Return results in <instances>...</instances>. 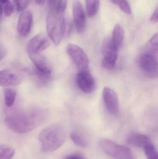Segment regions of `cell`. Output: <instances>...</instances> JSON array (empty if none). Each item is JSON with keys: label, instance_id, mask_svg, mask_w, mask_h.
Returning <instances> with one entry per match:
<instances>
[{"label": "cell", "instance_id": "cell-9", "mask_svg": "<svg viewBox=\"0 0 158 159\" xmlns=\"http://www.w3.org/2000/svg\"><path fill=\"white\" fill-rule=\"evenodd\" d=\"M75 81L79 89L83 92L91 93L95 89V80L88 71L79 72L76 75Z\"/></svg>", "mask_w": 158, "mask_h": 159}, {"label": "cell", "instance_id": "cell-19", "mask_svg": "<svg viewBox=\"0 0 158 159\" xmlns=\"http://www.w3.org/2000/svg\"><path fill=\"white\" fill-rule=\"evenodd\" d=\"M33 75L36 83L41 86H45L51 78V74L41 72L35 69L33 71Z\"/></svg>", "mask_w": 158, "mask_h": 159}, {"label": "cell", "instance_id": "cell-7", "mask_svg": "<svg viewBox=\"0 0 158 159\" xmlns=\"http://www.w3.org/2000/svg\"><path fill=\"white\" fill-rule=\"evenodd\" d=\"M73 22L77 32L82 33L85 30L86 18L82 5L79 0H75L72 5Z\"/></svg>", "mask_w": 158, "mask_h": 159}, {"label": "cell", "instance_id": "cell-4", "mask_svg": "<svg viewBox=\"0 0 158 159\" xmlns=\"http://www.w3.org/2000/svg\"><path fill=\"white\" fill-rule=\"evenodd\" d=\"M99 146L105 154L115 159H134L131 151L126 147L120 145L109 139H101Z\"/></svg>", "mask_w": 158, "mask_h": 159}, {"label": "cell", "instance_id": "cell-17", "mask_svg": "<svg viewBox=\"0 0 158 159\" xmlns=\"http://www.w3.org/2000/svg\"><path fill=\"white\" fill-rule=\"evenodd\" d=\"M146 54L152 56L158 61V32L155 34L147 43Z\"/></svg>", "mask_w": 158, "mask_h": 159}, {"label": "cell", "instance_id": "cell-11", "mask_svg": "<svg viewBox=\"0 0 158 159\" xmlns=\"http://www.w3.org/2000/svg\"><path fill=\"white\" fill-rule=\"evenodd\" d=\"M33 17L30 11H22L18 21L17 30L22 37H26L30 32L32 27Z\"/></svg>", "mask_w": 158, "mask_h": 159}, {"label": "cell", "instance_id": "cell-15", "mask_svg": "<svg viewBox=\"0 0 158 159\" xmlns=\"http://www.w3.org/2000/svg\"><path fill=\"white\" fill-rule=\"evenodd\" d=\"M117 51L118 49L112 44L111 38L109 37L105 38L102 46L104 59L116 62L117 58Z\"/></svg>", "mask_w": 158, "mask_h": 159}, {"label": "cell", "instance_id": "cell-34", "mask_svg": "<svg viewBox=\"0 0 158 159\" xmlns=\"http://www.w3.org/2000/svg\"><path fill=\"white\" fill-rule=\"evenodd\" d=\"M8 1H9V0H0V2H1V4H3L7 2Z\"/></svg>", "mask_w": 158, "mask_h": 159}, {"label": "cell", "instance_id": "cell-32", "mask_svg": "<svg viewBox=\"0 0 158 159\" xmlns=\"http://www.w3.org/2000/svg\"><path fill=\"white\" fill-rule=\"evenodd\" d=\"M64 159H86L83 156L79 154H72L66 157Z\"/></svg>", "mask_w": 158, "mask_h": 159}, {"label": "cell", "instance_id": "cell-14", "mask_svg": "<svg viewBox=\"0 0 158 159\" xmlns=\"http://www.w3.org/2000/svg\"><path fill=\"white\" fill-rule=\"evenodd\" d=\"M127 142L133 146L144 149L148 146L153 144L152 141L148 137L141 134H130L127 137Z\"/></svg>", "mask_w": 158, "mask_h": 159}, {"label": "cell", "instance_id": "cell-24", "mask_svg": "<svg viewBox=\"0 0 158 159\" xmlns=\"http://www.w3.org/2000/svg\"><path fill=\"white\" fill-rule=\"evenodd\" d=\"M1 14L2 13V11H3L6 16H10L12 15L14 12V7L13 4L10 1H8L3 4H1Z\"/></svg>", "mask_w": 158, "mask_h": 159}, {"label": "cell", "instance_id": "cell-16", "mask_svg": "<svg viewBox=\"0 0 158 159\" xmlns=\"http://www.w3.org/2000/svg\"><path fill=\"white\" fill-rule=\"evenodd\" d=\"M124 37V31L123 28L120 25L117 24L113 30L111 40L113 45L118 50L123 43Z\"/></svg>", "mask_w": 158, "mask_h": 159}, {"label": "cell", "instance_id": "cell-13", "mask_svg": "<svg viewBox=\"0 0 158 159\" xmlns=\"http://www.w3.org/2000/svg\"><path fill=\"white\" fill-rule=\"evenodd\" d=\"M30 59L35 66V70L41 72L51 74V65L46 57L41 53L28 55Z\"/></svg>", "mask_w": 158, "mask_h": 159}, {"label": "cell", "instance_id": "cell-1", "mask_svg": "<svg viewBox=\"0 0 158 159\" xmlns=\"http://www.w3.org/2000/svg\"><path fill=\"white\" fill-rule=\"evenodd\" d=\"M45 118V112L43 110L34 108L8 115L5 119V124L10 130L24 134L34 129L43 122Z\"/></svg>", "mask_w": 158, "mask_h": 159}, {"label": "cell", "instance_id": "cell-10", "mask_svg": "<svg viewBox=\"0 0 158 159\" xmlns=\"http://www.w3.org/2000/svg\"><path fill=\"white\" fill-rule=\"evenodd\" d=\"M103 97L106 108L109 112L113 115L118 114L119 111V101L116 92L108 87L104 88Z\"/></svg>", "mask_w": 158, "mask_h": 159}, {"label": "cell", "instance_id": "cell-21", "mask_svg": "<svg viewBox=\"0 0 158 159\" xmlns=\"http://www.w3.org/2000/svg\"><path fill=\"white\" fill-rule=\"evenodd\" d=\"M15 154V149L12 147L7 145H1L0 146V159H11Z\"/></svg>", "mask_w": 158, "mask_h": 159}, {"label": "cell", "instance_id": "cell-3", "mask_svg": "<svg viewBox=\"0 0 158 159\" xmlns=\"http://www.w3.org/2000/svg\"><path fill=\"white\" fill-rule=\"evenodd\" d=\"M66 20L64 15L50 12L46 19L47 35L56 46L60 44L66 34Z\"/></svg>", "mask_w": 158, "mask_h": 159}, {"label": "cell", "instance_id": "cell-8", "mask_svg": "<svg viewBox=\"0 0 158 159\" xmlns=\"http://www.w3.org/2000/svg\"><path fill=\"white\" fill-rule=\"evenodd\" d=\"M48 37L43 34H40L32 37L27 45V52L28 55L41 53L50 46Z\"/></svg>", "mask_w": 158, "mask_h": 159}, {"label": "cell", "instance_id": "cell-26", "mask_svg": "<svg viewBox=\"0 0 158 159\" xmlns=\"http://www.w3.org/2000/svg\"><path fill=\"white\" fill-rule=\"evenodd\" d=\"M67 0H58L55 13L58 15H64L66 8Z\"/></svg>", "mask_w": 158, "mask_h": 159}, {"label": "cell", "instance_id": "cell-28", "mask_svg": "<svg viewBox=\"0 0 158 159\" xmlns=\"http://www.w3.org/2000/svg\"><path fill=\"white\" fill-rule=\"evenodd\" d=\"M102 64L103 67L107 70H112L115 68L116 62L103 58Z\"/></svg>", "mask_w": 158, "mask_h": 159}, {"label": "cell", "instance_id": "cell-12", "mask_svg": "<svg viewBox=\"0 0 158 159\" xmlns=\"http://www.w3.org/2000/svg\"><path fill=\"white\" fill-rule=\"evenodd\" d=\"M22 79L21 75L14 70L6 69L0 72V85L2 87L18 85Z\"/></svg>", "mask_w": 158, "mask_h": 159}, {"label": "cell", "instance_id": "cell-22", "mask_svg": "<svg viewBox=\"0 0 158 159\" xmlns=\"http://www.w3.org/2000/svg\"><path fill=\"white\" fill-rule=\"evenodd\" d=\"M70 138L74 144L80 147H86L88 145L87 139L78 133H71L70 134Z\"/></svg>", "mask_w": 158, "mask_h": 159}, {"label": "cell", "instance_id": "cell-20", "mask_svg": "<svg viewBox=\"0 0 158 159\" xmlns=\"http://www.w3.org/2000/svg\"><path fill=\"white\" fill-rule=\"evenodd\" d=\"M16 96V92L15 89L8 88L4 91V102L6 106L8 107L13 106Z\"/></svg>", "mask_w": 158, "mask_h": 159}, {"label": "cell", "instance_id": "cell-30", "mask_svg": "<svg viewBox=\"0 0 158 159\" xmlns=\"http://www.w3.org/2000/svg\"><path fill=\"white\" fill-rule=\"evenodd\" d=\"M150 20L152 22H158V7L151 15L150 18Z\"/></svg>", "mask_w": 158, "mask_h": 159}, {"label": "cell", "instance_id": "cell-27", "mask_svg": "<svg viewBox=\"0 0 158 159\" xmlns=\"http://www.w3.org/2000/svg\"><path fill=\"white\" fill-rule=\"evenodd\" d=\"M14 2L18 12L25 11L29 5V0H14Z\"/></svg>", "mask_w": 158, "mask_h": 159}, {"label": "cell", "instance_id": "cell-18", "mask_svg": "<svg viewBox=\"0 0 158 159\" xmlns=\"http://www.w3.org/2000/svg\"><path fill=\"white\" fill-rule=\"evenodd\" d=\"M100 7V0H86V12L89 17L93 18L97 15Z\"/></svg>", "mask_w": 158, "mask_h": 159}, {"label": "cell", "instance_id": "cell-35", "mask_svg": "<svg viewBox=\"0 0 158 159\" xmlns=\"http://www.w3.org/2000/svg\"><path fill=\"white\" fill-rule=\"evenodd\" d=\"M110 1H111V2H112V3H113L115 4H116V3H117V2H118V1H119V0H110Z\"/></svg>", "mask_w": 158, "mask_h": 159}, {"label": "cell", "instance_id": "cell-5", "mask_svg": "<svg viewBox=\"0 0 158 159\" xmlns=\"http://www.w3.org/2000/svg\"><path fill=\"white\" fill-rule=\"evenodd\" d=\"M66 52L79 72L88 71L89 59L82 48L76 45L69 44Z\"/></svg>", "mask_w": 158, "mask_h": 159}, {"label": "cell", "instance_id": "cell-23", "mask_svg": "<svg viewBox=\"0 0 158 159\" xmlns=\"http://www.w3.org/2000/svg\"><path fill=\"white\" fill-rule=\"evenodd\" d=\"M144 150L147 159H158V152L154 144L148 146Z\"/></svg>", "mask_w": 158, "mask_h": 159}, {"label": "cell", "instance_id": "cell-29", "mask_svg": "<svg viewBox=\"0 0 158 159\" xmlns=\"http://www.w3.org/2000/svg\"><path fill=\"white\" fill-rule=\"evenodd\" d=\"M58 0H48V6L52 13H55Z\"/></svg>", "mask_w": 158, "mask_h": 159}, {"label": "cell", "instance_id": "cell-33", "mask_svg": "<svg viewBox=\"0 0 158 159\" xmlns=\"http://www.w3.org/2000/svg\"><path fill=\"white\" fill-rule=\"evenodd\" d=\"M45 0H34L36 3L40 6L43 5L45 2Z\"/></svg>", "mask_w": 158, "mask_h": 159}, {"label": "cell", "instance_id": "cell-6", "mask_svg": "<svg viewBox=\"0 0 158 159\" xmlns=\"http://www.w3.org/2000/svg\"><path fill=\"white\" fill-rule=\"evenodd\" d=\"M139 64L142 71L147 77L153 79L158 77L157 60L145 53L139 58Z\"/></svg>", "mask_w": 158, "mask_h": 159}, {"label": "cell", "instance_id": "cell-2", "mask_svg": "<svg viewBox=\"0 0 158 159\" xmlns=\"http://www.w3.org/2000/svg\"><path fill=\"white\" fill-rule=\"evenodd\" d=\"M66 138L65 130L58 124L47 126L39 135L42 150L45 152H53L58 149L64 143Z\"/></svg>", "mask_w": 158, "mask_h": 159}, {"label": "cell", "instance_id": "cell-25", "mask_svg": "<svg viewBox=\"0 0 158 159\" xmlns=\"http://www.w3.org/2000/svg\"><path fill=\"white\" fill-rule=\"evenodd\" d=\"M123 12L128 15H131L132 13L131 9L130 4L127 0H119L116 4Z\"/></svg>", "mask_w": 158, "mask_h": 159}, {"label": "cell", "instance_id": "cell-31", "mask_svg": "<svg viewBox=\"0 0 158 159\" xmlns=\"http://www.w3.org/2000/svg\"><path fill=\"white\" fill-rule=\"evenodd\" d=\"M6 48L1 44V47H0V58H1V61H2L6 57Z\"/></svg>", "mask_w": 158, "mask_h": 159}]
</instances>
